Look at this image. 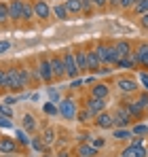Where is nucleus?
<instances>
[{
	"label": "nucleus",
	"mask_w": 148,
	"mask_h": 157,
	"mask_svg": "<svg viewBox=\"0 0 148 157\" xmlns=\"http://www.w3.org/2000/svg\"><path fill=\"white\" fill-rule=\"evenodd\" d=\"M95 53H98L99 62L102 64H117L119 62V55H117V49H114V45H108V43H104V40H99L98 45H95Z\"/></svg>",
	"instance_id": "f257e3e1"
},
{
	"label": "nucleus",
	"mask_w": 148,
	"mask_h": 157,
	"mask_svg": "<svg viewBox=\"0 0 148 157\" xmlns=\"http://www.w3.org/2000/svg\"><path fill=\"white\" fill-rule=\"evenodd\" d=\"M24 85V78H21V66H11L6 70V89L9 91H21Z\"/></svg>",
	"instance_id": "f03ea898"
},
{
	"label": "nucleus",
	"mask_w": 148,
	"mask_h": 157,
	"mask_svg": "<svg viewBox=\"0 0 148 157\" xmlns=\"http://www.w3.org/2000/svg\"><path fill=\"white\" fill-rule=\"evenodd\" d=\"M76 113H78V104L74 98H61L59 102V115L66 119V121H74L76 119Z\"/></svg>",
	"instance_id": "7ed1b4c3"
},
{
	"label": "nucleus",
	"mask_w": 148,
	"mask_h": 157,
	"mask_svg": "<svg viewBox=\"0 0 148 157\" xmlns=\"http://www.w3.org/2000/svg\"><path fill=\"white\" fill-rule=\"evenodd\" d=\"M61 59H64V68H66V77L70 78H78V66H76V57H74L72 49H64L61 53Z\"/></svg>",
	"instance_id": "20e7f679"
},
{
	"label": "nucleus",
	"mask_w": 148,
	"mask_h": 157,
	"mask_svg": "<svg viewBox=\"0 0 148 157\" xmlns=\"http://www.w3.org/2000/svg\"><path fill=\"white\" fill-rule=\"evenodd\" d=\"M133 59H135V66L140 70H148V43H138V47L133 49Z\"/></svg>",
	"instance_id": "39448f33"
},
{
	"label": "nucleus",
	"mask_w": 148,
	"mask_h": 157,
	"mask_svg": "<svg viewBox=\"0 0 148 157\" xmlns=\"http://www.w3.org/2000/svg\"><path fill=\"white\" fill-rule=\"evenodd\" d=\"M114 128H129L131 125V121H133V117L129 115V110H127V106L125 104H119L114 108Z\"/></svg>",
	"instance_id": "423d86ee"
},
{
	"label": "nucleus",
	"mask_w": 148,
	"mask_h": 157,
	"mask_svg": "<svg viewBox=\"0 0 148 157\" xmlns=\"http://www.w3.org/2000/svg\"><path fill=\"white\" fill-rule=\"evenodd\" d=\"M36 72H38L40 81H43V83H47V85H49L51 81H55V78H53V72H51L49 55H43V57H38V64H36Z\"/></svg>",
	"instance_id": "0eeeda50"
},
{
	"label": "nucleus",
	"mask_w": 148,
	"mask_h": 157,
	"mask_svg": "<svg viewBox=\"0 0 148 157\" xmlns=\"http://www.w3.org/2000/svg\"><path fill=\"white\" fill-rule=\"evenodd\" d=\"M49 64H51V72H53V78L55 81H61V78L66 77V68H64L61 55H57V53L49 55Z\"/></svg>",
	"instance_id": "6e6552de"
},
{
	"label": "nucleus",
	"mask_w": 148,
	"mask_h": 157,
	"mask_svg": "<svg viewBox=\"0 0 148 157\" xmlns=\"http://www.w3.org/2000/svg\"><path fill=\"white\" fill-rule=\"evenodd\" d=\"M32 6H34V17L40 19V21H47L51 17V9L47 4V0H32Z\"/></svg>",
	"instance_id": "1a4fd4ad"
},
{
	"label": "nucleus",
	"mask_w": 148,
	"mask_h": 157,
	"mask_svg": "<svg viewBox=\"0 0 148 157\" xmlns=\"http://www.w3.org/2000/svg\"><path fill=\"white\" fill-rule=\"evenodd\" d=\"M93 123H95V128H99V130H114V115L102 110L99 115H95V121Z\"/></svg>",
	"instance_id": "9d476101"
},
{
	"label": "nucleus",
	"mask_w": 148,
	"mask_h": 157,
	"mask_svg": "<svg viewBox=\"0 0 148 157\" xmlns=\"http://www.w3.org/2000/svg\"><path fill=\"white\" fill-rule=\"evenodd\" d=\"M117 87H119V91L121 94H135L138 91V81L131 77H119L117 78Z\"/></svg>",
	"instance_id": "9b49d317"
},
{
	"label": "nucleus",
	"mask_w": 148,
	"mask_h": 157,
	"mask_svg": "<svg viewBox=\"0 0 148 157\" xmlns=\"http://www.w3.org/2000/svg\"><path fill=\"white\" fill-rule=\"evenodd\" d=\"M17 149H19V142H17L15 138H11V136H0V153H4V155H15Z\"/></svg>",
	"instance_id": "f8f14e48"
},
{
	"label": "nucleus",
	"mask_w": 148,
	"mask_h": 157,
	"mask_svg": "<svg viewBox=\"0 0 148 157\" xmlns=\"http://www.w3.org/2000/svg\"><path fill=\"white\" fill-rule=\"evenodd\" d=\"M24 2L25 0H11V2H9V19H11L13 24H19V21H21Z\"/></svg>",
	"instance_id": "ddd939ff"
},
{
	"label": "nucleus",
	"mask_w": 148,
	"mask_h": 157,
	"mask_svg": "<svg viewBox=\"0 0 148 157\" xmlns=\"http://www.w3.org/2000/svg\"><path fill=\"white\" fill-rule=\"evenodd\" d=\"M104 64L99 62V57H98V53H95V49H87V70L91 72V75H98V70L102 68Z\"/></svg>",
	"instance_id": "4468645a"
},
{
	"label": "nucleus",
	"mask_w": 148,
	"mask_h": 157,
	"mask_svg": "<svg viewBox=\"0 0 148 157\" xmlns=\"http://www.w3.org/2000/svg\"><path fill=\"white\" fill-rule=\"evenodd\" d=\"M106 102H108V100H102V98H93V96H89V100H87L85 108H89V113L95 117V115H99L102 110H106Z\"/></svg>",
	"instance_id": "2eb2a0df"
},
{
	"label": "nucleus",
	"mask_w": 148,
	"mask_h": 157,
	"mask_svg": "<svg viewBox=\"0 0 148 157\" xmlns=\"http://www.w3.org/2000/svg\"><path fill=\"white\" fill-rule=\"evenodd\" d=\"M91 96L93 98H102V100H108L110 98V85L108 83H93L91 85Z\"/></svg>",
	"instance_id": "dca6fc26"
},
{
	"label": "nucleus",
	"mask_w": 148,
	"mask_h": 157,
	"mask_svg": "<svg viewBox=\"0 0 148 157\" xmlns=\"http://www.w3.org/2000/svg\"><path fill=\"white\" fill-rule=\"evenodd\" d=\"M112 45H114V49H117V55H119V59H121V57H129V55L133 53V45H131L129 40H125V38L117 40V43H112Z\"/></svg>",
	"instance_id": "f3484780"
},
{
	"label": "nucleus",
	"mask_w": 148,
	"mask_h": 157,
	"mask_svg": "<svg viewBox=\"0 0 148 157\" xmlns=\"http://www.w3.org/2000/svg\"><path fill=\"white\" fill-rule=\"evenodd\" d=\"M148 151L144 144H140V147H131V144H127L123 151H121V157H146Z\"/></svg>",
	"instance_id": "a211bd4d"
},
{
	"label": "nucleus",
	"mask_w": 148,
	"mask_h": 157,
	"mask_svg": "<svg viewBox=\"0 0 148 157\" xmlns=\"http://www.w3.org/2000/svg\"><path fill=\"white\" fill-rule=\"evenodd\" d=\"M76 155L78 157H98V149L91 142H80L76 147Z\"/></svg>",
	"instance_id": "6ab92c4d"
},
{
	"label": "nucleus",
	"mask_w": 148,
	"mask_h": 157,
	"mask_svg": "<svg viewBox=\"0 0 148 157\" xmlns=\"http://www.w3.org/2000/svg\"><path fill=\"white\" fill-rule=\"evenodd\" d=\"M125 106H127L129 115L133 117V121H135V119H142V117H144V113H146V110H144L142 106L138 104L135 100H125Z\"/></svg>",
	"instance_id": "aec40b11"
},
{
	"label": "nucleus",
	"mask_w": 148,
	"mask_h": 157,
	"mask_svg": "<svg viewBox=\"0 0 148 157\" xmlns=\"http://www.w3.org/2000/svg\"><path fill=\"white\" fill-rule=\"evenodd\" d=\"M74 57H76V66H78V72H89L87 70V49H76L74 51Z\"/></svg>",
	"instance_id": "412c9836"
},
{
	"label": "nucleus",
	"mask_w": 148,
	"mask_h": 157,
	"mask_svg": "<svg viewBox=\"0 0 148 157\" xmlns=\"http://www.w3.org/2000/svg\"><path fill=\"white\" fill-rule=\"evenodd\" d=\"M51 13H53L59 21H68V19H70V13H68V9H66V4H64V2H57V4L51 9Z\"/></svg>",
	"instance_id": "4be33fe9"
},
{
	"label": "nucleus",
	"mask_w": 148,
	"mask_h": 157,
	"mask_svg": "<svg viewBox=\"0 0 148 157\" xmlns=\"http://www.w3.org/2000/svg\"><path fill=\"white\" fill-rule=\"evenodd\" d=\"M64 4H66V9H68L70 17H76V15H83V4H80V0H66Z\"/></svg>",
	"instance_id": "5701e85b"
},
{
	"label": "nucleus",
	"mask_w": 148,
	"mask_h": 157,
	"mask_svg": "<svg viewBox=\"0 0 148 157\" xmlns=\"http://www.w3.org/2000/svg\"><path fill=\"white\" fill-rule=\"evenodd\" d=\"M21 125H24L25 132H34L36 130V119H34L32 113H24V115H21Z\"/></svg>",
	"instance_id": "b1692460"
},
{
	"label": "nucleus",
	"mask_w": 148,
	"mask_h": 157,
	"mask_svg": "<svg viewBox=\"0 0 148 157\" xmlns=\"http://www.w3.org/2000/svg\"><path fill=\"white\" fill-rule=\"evenodd\" d=\"M34 19V6H32V0H25L24 2V11H21V21H32Z\"/></svg>",
	"instance_id": "393cba45"
},
{
	"label": "nucleus",
	"mask_w": 148,
	"mask_h": 157,
	"mask_svg": "<svg viewBox=\"0 0 148 157\" xmlns=\"http://www.w3.org/2000/svg\"><path fill=\"white\" fill-rule=\"evenodd\" d=\"M112 138H114V140H131L133 134H131V130H127V128H114Z\"/></svg>",
	"instance_id": "a878e982"
},
{
	"label": "nucleus",
	"mask_w": 148,
	"mask_h": 157,
	"mask_svg": "<svg viewBox=\"0 0 148 157\" xmlns=\"http://www.w3.org/2000/svg\"><path fill=\"white\" fill-rule=\"evenodd\" d=\"M93 119V115L89 113V108H78V113H76V121H80V123H89Z\"/></svg>",
	"instance_id": "bb28decb"
},
{
	"label": "nucleus",
	"mask_w": 148,
	"mask_h": 157,
	"mask_svg": "<svg viewBox=\"0 0 148 157\" xmlns=\"http://www.w3.org/2000/svg\"><path fill=\"white\" fill-rule=\"evenodd\" d=\"M30 144H32V149H34L36 153H43V151H45V147H47V144H45V140H43V136H34V138L30 140Z\"/></svg>",
	"instance_id": "cd10ccee"
},
{
	"label": "nucleus",
	"mask_w": 148,
	"mask_h": 157,
	"mask_svg": "<svg viewBox=\"0 0 148 157\" xmlns=\"http://www.w3.org/2000/svg\"><path fill=\"white\" fill-rule=\"evenodd\" d=\"M131 11L135 13V15H142V13H148V0H138L133 6H131Z\"/></svg>",
	"instance_id": "c85d7f7f"
},
{
	"label": "nucleus",
	"mask_w": 148,
	"mask_h": 157,
	"mask_svg": "<svg viewBox=\"0 0 148 157\" xmlns=\"http://www.w3.org/2000/svg\"><path fill=\"white\" fill-rule=\"evenodd\" d=\"M11 19H9V4L6 2H0V26H6Z\"/></svg>",
	"instance_id": "c756f323"
},
{
	"label": "nucleus",
	"mask_w": 148,
	"mask_h": 157,
	"mask_svg": "<svg viewBox=\"0 0 148 157\" xmlns=\"http://www.w3.org/2000/svg\"><path fill=\"white\" fill-rule=\"evenodd\" d=\"M15 140H17L19 144H24V147H28L32 138L28 136V132H25V130H17V132H15Z\"/></svg>",
	"instance_id": "7c9ffc66"
},
{
	"label": "nucleus",
	"mask_w": 148,
	"mask_h": 157,
	"mask_svg": "<svg viewBox=\"0 0 148 157\" xmlns=\"http://www.w3.org/2000/svg\"><path fill=\"white\" fill-rule=\"evenodd\" d=\"M43 140H45V144H47V147H49V144H53V142H55V128H47V130H45V134H43Z\"/></svg>",
	"instance_id": "2f4dec72"
},
{
	"label": "nucleus",
	"mask_w": 148,
	"mask_h": 157,
	"mask_svg": "<svg viewBox=\"0 0 148 157\" xmlns=\"http://www.w3.org/2000/svg\"><path fill=\"white\" fill-rule=\"evenodd\" d=\"M47 94H49V102H61V94H59V89H55V87H49L47 89Z\"/></svg>",
	"instance_id": "473e14b6"
},
{
	"label": "nucleus",
	"mask_w": 148,
	"mask_h": 157,
	"mask_svg": "<svg viewBox=\"0 0 148 157\" xmlns=\"http://www.w3.org/2000/svg\"><path fill=\"white\" fill-rule=\"evenodd\" d=\"M43 110H45L47 115H57V113H59V106L55 104V102H47V104L43 106Z\"/></svg>",
	"instance_id": "72a5a7b5"
},
{
	"label": "nucleus",
	"mask_w": 148,
	"mask_h": 157,
	"mask_svg": "<svg viewBox=\"0 0 148 157\" xmlns=\"http://www.w3.org/2000/svg\"><path fill=\"white\" fill-rule=\"evenodd\" d=\"M146 132H148V125H144V123H138V125H133L131 134H133V136H144Z\"/></svg>",
	"instance_id": "f704fd0d"
},
{
	"label": "nucleus",
	"mask_w": 148,
	"mask_h": 157,
	"mask_svg": "<svg viewBox=\"0 0 148 157\" xmlns=\"http://www.w3.org/2000/svg\"><path fill=\"white\" fill-rule=\"evenodd\" d=\"M135 102L142 106L144 110H148V91H142V94L138 96V100H135Z\"/></svg>",
	"instance_id": "c9c22d12"
},
{
	"label": "nucleus",
	"mask_w": 148,
	"mask_h": 157,
	"mask_svg": "<svg viewBox=\"0 0 148 157\" xmlns=\"http://www.w3.org/2000/svg\"><path fill=\"white\" fill-rule=\"evenodd\" d=\"M11 128H13V121H11L9 117L0 115V130H11Z\"/></svg>",
	"instance_id": "e433bc0d"
},
{
	"label": "nucleus",
	"mask_w": 148,
	"mask_h": 157,
	"mask_svg": "<svg viewBox=\"0 0 148 157\" xmlns=\"http://www.w3.org/2000/svg\"><path fill=\"white\" fill-rule=\"evenodd\" d=\"M0 115H4V117L13 119V110H11V106H9V104H0Z\"/></svg>",
	"instance_id": "4c0bfd02"
},
{
	"label": "nucleus",
	"mask_w": 148,
	"mask_h": 157,
	"mask_svg": "<svg viewBox=\"0 0 148 157\" xmlns=\"http://www.w3.org/2000/svg\"><path fill=\"white\" fill-rule=\"evenodd\" d=\"M135 2H138V0H119V6H121L123 11H129V9H131Z\"/></svg>",
	"instance_id": "58836bf2"
},
{
	"label": "nucleus",
	"mask_w": 148,
	"mask_h": 157,
	"mask_svg": "<svg viewBox=\"0 0 148 157\" xmlns=\"http://www.w3.org/2000/svg\"><path fill=\"white\" fill-rule=\"evenodd\" d=\"M140 81L144 85V91H148V70H140Z\"/></svg>",
	"instance_id": "ea45409f"
},
{
	"label": "nucleus",
	"mask_w": 148,
	"mask_h": 157,
	"mask_svg": "<svg viewBox=\"0 0 148 157\" xmlns=\"http://www.w3.org/2000/svg\"><path fill=\"white\" fill-rule=\"evenodd\" d=\"M0 89H6V70L0 66Z\"/></svg>",
	"instance_id": "a19ab883"
},
{
	"label": "nucleus",
	"mask_w": 148,
	"mask_h": 157,
	"mask_svg": "<svg viewBox=\"0 0 148 157\" xmlns=\"http://www.w3.org/2000/svg\"><path fill=\"white\" fill-rule=\"evenodd\" d=\"M9 49H11V43H9V40H0V55L6 53Z\"/></svg>",
	"instance_id": "79ce46f5"
},
{
	"label": "nucleus",
	"mask_w": 148,
	"mask_h": 157,
	"mask_svg": "<svg viewBox=\"0 0 148 157\" xmlns=\"http://www.w3.org/2000/svg\"><path fill=\"white\" fill-rule=\"evenodd\" d=\"M140 26L144 28V30H148V13H142L140 15Z\"/></svg>",
	"instance_id": "37998d69"
},
{
	"label": "nucleus",
	"mask_w": 148,
	"mask_h": 157,
	"mask_svg": "<svg viewBox=\"0 0 148 157\" xmlns=\"http://www.w3.org/2000/svg\"><path fill=\"white\" fill-rule=\"evenodd\" d=\"M85 83H83V78H72V83H70V89H78V87H83Z\"/></svg>",
	"instance_id": "c03bdc74"
},
{
	"label": "nucleus",
	"mask_w": 148,
	"mask_h": 157,
	"mask_svg": "<svg viewBox=\"0 0 148 157\" xmlns=\"http://www.w3.org/2000/svg\"><path fill=\"white\" fill-rule=\"evenodd\" d=\"M129 144H131V147H140V144H144V136H135Z\"/></svg>",
	"instance_id": "a18cd8bd"
},
{
	"label": "nucleus",
	"mask_w": 148,
	"mask_h": 157,
	"mask_svg": "<svg viewBox=\"0 0 148 157\" xmlns=\"http://www.w3.org/2000/svg\"><path fill=\"white\" fill-rule=\"evenodd\" d=\"M15 102H19V98H15V96H6L4 98V104H9V106H13Z\"/></svg>",
	"instance_id": "49530a36"
},
{
	"label": "nucleus",
	"mask_w": 148,
	"mask_h": 157,
	"mask_svg": "<svg viewBox=\"0 0 148 157\" xmlns=\"http://www.w3.org/2000/svg\"><path fill=\"white\" fill-rule=\"evenodd\" d=\"M91 2H93L98 9H106V0H91Z\"/></svg>",
	"instance_id": "de8ad7c7"
},
{
	"label": "nucleus",
	"mask_w": 148,
	"mask_h": 157,
	"mask_svg": "<svg viewBox=\"0 0 148 157\" xmlns=\"http://www.w3.org/2000/svg\"><path fill=\"white\" fill-rule=\"evenodd\" d=\"M110 72H112V68H104V66L98 70V75H110Z\"/></svg>",
	"instance_id": "09e8293b"
},
{
	"label": "nucleus",
	"mask_w": 148,
	"mask_h": 157,
	"mask_svg": "<svg viewBox=\"0 0 148 157\" xmlns=\"http://www.w3.org/2000/svg\"><path fill=\"white\" fill-rule=\"evenodd\" d=\"M55 157H70V153H68V151H57Z\"/></svg>",
	"instance_id": "8fccbe9b"
},
{
	"label": "nucleus",
	"mask_w": 148,
	"mask_h": 157,
	"mask_svg": "<svg viewBox=\"0 0 148 157\" xmlns=\"http://www.w3.org/2000/svg\"><path fill=\"white\" fill-rule=\"evenodd\" d=\"M43 157H53V155H49V153H47V155H43Z\"/></svg>",
	"instance_id": "3c124183"
},
{
	"label": "nucleus",
	"mask_w": 148,
	"mask_h": 157,
	"mask_svg": "<svg viewBox=\"0 0 148 157\" xmlns=\"http://www.w3.org/2000/svg\"><path fill=\"white\" fill-rule=\"evenodd\" d=\"M108 2H110V0H106V4H108Z\"/></svg>",
	"instance_id": "603ef678"
},
{
	"label": "nucleus",
	"mask_w": 148,
	"mask_h": 157,
	"mask_svg": "<svg viewBox=\"0 0 148 157\" xmlns=\"http://www.w3.org/2000/svg\"><path fill=\"white\" fill-rule=\"evenodd\" d=\"M146 157H148V155H146Z\"/></svg>",
	"instance_id": "864d4df0"
}]
</instances>
